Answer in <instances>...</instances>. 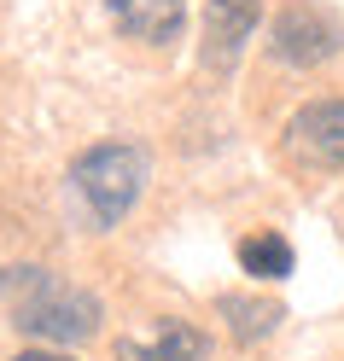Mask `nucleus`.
<instances>
[{
	"instance_id": "obj_1",
	"label": "nucleus",
	"mask_w": 344,
	"mask_h": 361,
	"mask_svg": "<svg viewBox=\"0 0 344 361\" xmlns=\"http://www.w3.org/2000/svg\"><path fill=\"white\" fill-rule=\"evenodd\" d=\"M146 175H152V164H146V152L134 146V140L88 146L76 164H71V198H76L82 221L94 233H111L134 204H141Z\"/></svg>"
},
{
	"instance_id": "obj_2",
	"label": "nucleus",
	"mask_w": 344,
	"mask_h": 361,
	"mask_svg": "<svg viewBox=\"0 0 344 361\" xmlns=\"http://www.w3.org/2000/svg\"><path fill=\"white\" fill-rule=\"evenodd\" d=\"M100 321H105V309H100L94 291L59 286V280L41 274V268H24V291H18V303H12V326L24 338L71 350V344H88V338L100 332Z\"/></svg>"
},
{
	"instance_id": "obj_3",
	"label": "nucleus",
	"mask_w": 344,
	"mask_h": 361,
	"mask_svg": "<svg viewBox=\"0 0 344 361\" xmlns=\"http://www.w3.org/2000/svg\"><path fill=\"white\" fill-rule=\"evenodd\" d=\"M280 152L297 175H338L344 169V99H309L292 111Z\"/></svg>"
},
{
	"instance_id": "obj_4",
	"label": "nucleus",
	"mask_w": 344,
	"mask_h": 361,
	"mask_svg": "<svg viewBox=\"0 0 344 361\" xmlns=\"http://www.w3.org/2000/svg\"><path fill=\"white\" fill-rule=\"evenodd\" d=\"M344 47V35L327 12H315L309 0H292V6L274 12V24H268V53L292 64V71H315V64H327L333 53Z\"/></svg>"
},
{
	"instance_id": "obj_5",
	"label": "nucleus",
	"mask_w": 344,
	"mask_h": 361,
	"mask_svg": "<svg viewBox=\"0 0 344 361\" xmlns=\"http://www.w3.org/2000/svg\"><path fill=\"white\" fill-rule=\"evenodd\" d=\"M257 24H263V0H204V47H198L204 71L227 76L239 64L245 41L257 35Z\"/></svg>"
},
{
	"instance_id": "obj_6",
	"label": "nucleus",
	"mask_w": 344,
	"mask_h": 361,
	"mask_svg": "<svg viewBox=\"0 0 344 361\" xmlns=\"http://www.w3.org/2000/svg\"><path fill=\"white\" fill-rule=\"evenodd\" d=\"M210 355V338L193 321H158L146 338H117L111 361H204Z\"/></svg>"
},
{
	"instance_id": "obj_7",
	"label": "nucleus",
	"mask_w": 344,
	"mask_h": 361,
	"mask_svg": "<svg viewBox=\"0 0 344 361\" xmlns=\"http://www.w3.org/2000/svg\"><path fill=\"white\" fill-rule=\"evenodd\" d=\"M100 6L117 18L123 35L146 41V47L181 41V24H187V0H100Z\"/></svg>"
},
{
	"instance_id": "obj_8",
	"label": "nucleus",
	"mask_w": 344,
	"mask_h": 361,
	"mask_svg": "<svg viewBox=\"0 0 344 361\" xmlns=\"http://www.w3.org/2000/svg\"><path fill=\"white\" fill-rule=\"evenodd\" d=\"M216 314L227 321V332H234L239 344H257V338L274 332V321H280V303L245 298V291H222V298H216Z\"/></svg>"
},
{
	"instance_id": "obj_9",
	"label": "nucleus",
	"mask_w": 344,
	"mask_h": 361,
	"mask_svg": "<svg viewBox=\"0 0 344 361\" xmlns=\"http://www.w3.org/2000/svg\"><path fill=\"white\" fill-rule=\"evenodd\" d=\"M292 245L280 239V233H251V239H239V268L251 280H286L292 274Z\"/></svg>"
},
{
	"instance_id": "obj_10",
	"label": "nucleus",
	"mask_w": 344,
	"mask_h": 361,
	"mask_svg": "<svg viewBox=\"0 0 344 361\" xmlns=\"http://www.w3.org/2000/svg\"><path fill=\"white\" fill-rule=\"evenodd\" d=\"M12 361H76V355H64V350H24V355H12Z\"/></svg>"
}]
</instances>
